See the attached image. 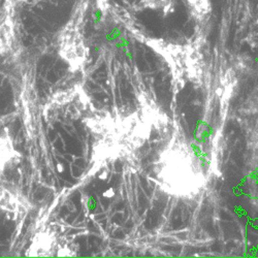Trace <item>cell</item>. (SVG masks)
<instances>
[{"mask_svg": "<svg viewBox=\"0 0 258 258\" xmlns=\"http://www.w3.org/2000/svg\"><path fill=\"white\" fill-rule=\"evenodd\" d=\"M188 13L197 23H205L212 14L211 0H185Z\"/></svg>", "mask_w": 258, "mask_h": 258, "instance_id": "4", "label": "cell"}, {"mask_svg": "<svg viewBox=\"0 0 258 258\" xmlns=\"http://www.w3.org/2000/svg\"><path fill=\"white\" fill-rule=\"evenodd\" d=\"M148 44L160 54L179 83H198L202 80L201 54L192 45H177L164 40L150 39Z\"/></svg>", "mask_w": 258, "mask_h": 258, "instance_id": "2", "label": "cell"}, {"mask_svg": "<svg viewBox=\"0 0 258 258\" xmlns=\"http://www.w3.org/2000/svg\"><path fill=\"white\" fill-rule=\"evenodd\" d=\"M178 0H140V10H152L161 13L163 16L173 14L176 10Z\"/></svg>", "mask_w": 258, "mask_h": 258, "instance_id": "5", "label": "cell"}, {"mask_svg": "<svg viewBox=\"0 0 258 258\" xmlns=\"http://www.w3.org/2000/svg\"><path fill=\"white\" fill-rule=\"evenodd\" d=\"M155 179L166 195L193 200L204 191L207 177L198 155L181 139L171 141L159 154Z\"/></svg>", "mask_w": 258, "mask_h": 258, "instance_id": "1", "label": "cell"}, {"mask_svg": "<svg viewBox=\"0 0 258 258\" xmlns=\"http://www.w3.org/2000/svg\"><path fill=\"white\" fill-rule=\"evenodd\" d=\"M90 3L91 0H79L72 18L60 32L58 38L59 54L74 71L81 70L87 58V47L82 33V25Z\"/></svg>", "mask_w": 258, "mask_h": 258, "instance_id": "3", "label": "cell"}, {"mask_svg": "<svg viewBox=\"0 0 258 258\" xmlns=\"http://www.w3.org/2000/svg\"><path fill=\"white\" fill-rule=\"evenodd\" d=\"M16 152L8 136H0V173H2L7 162H9Z\"/></svg>", "mask_w": 258, "mask_h": 258, "instance_id": "6", "label": "cell"}]
</instances>
